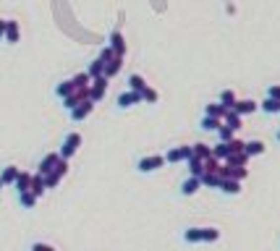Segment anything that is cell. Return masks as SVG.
<instances>
[{"label": "cell", "mask_w": 280, "mask_h": 251, "mask_svg": "<svg viewBox=\"0 0 280 251\" xmlns=\"http://www.w3.org/2000/svg\"><path fill=\"white\" fill-rule=\"evenodd\" d=\"M81 147V134H76V131H71L66 139H63V144H60V157L63 160H71L73 154H76V150Z\"/></svg>", "instance_id": "1"}, {"label": "cell", "mask_w": 280, "mask_h": 251, "mask_svg": "<svg viewBox=\"0 0 280 251\" xmlns=\"http://www.w3.org/2000/svg\"><path fill=\"white\" fill-rule=\"evenodd\" d=\"M165 165V154H152V157H142V160L136 162V170L139 173H155L160 170Z\"/></svg>", "instance_id": "2"}, {"label": "cell", "mask_w": 280, "mask_h": 251, "mask_svg": "<svg viewBox=\"0 0 280 251\" xmlns=\"http://www.w3.org/2000/svg\"><path fill=\"white\" fill-rule=\"evenodd\" d=\"M108 76H97V79H92L89 84V100L92 102H100L102 97H105V89H108Z\"/></svg>", "instance_id": "3"}, {"label": "cell", "mask_w": 280, "mask_h": 251, "mask_svg": "<svg viewBox=\"0 0 280 251\" xmlns=\"http://www.w3.org/2000/svg\"><path fill=\"white\" fill-rule=\"evenodd\" d=\"M139 102H144L142 100V92H123V95H118V100H115V105L120 107V110H128V107H134V105H139Z\"/></svg>", "instance_id": "4"}, {"label": "cell", "mask_w": 280, "mask_h": 251, "mask_svg": "<svg viewBox=\"0 0 280 251\" xmlns=\"http://www.w3.org/2000/svg\"><path fill=\"white\" fill-rule=\"evenodd\" d=\"M92 110H95V102H92V100H81L73 110H68V113H71V120H76V123H79V120L92 115Z\"/></svg>", "instance_id": "5"}, {"label": "cell", "mask_w": 280, "mask_h": 251, "mask_svg": "<svg viewBox=\"0 0 280 251\" xmlns=\"http://www.w3.org/2000/svg\"><path fill=\"white\" fill-rule=\"evenodd\" d=\"M194 154V147H178V150H168L165 152V162H181V160H189Z\"/></svg>", "instance_id": "6"}, {"label": "cell", "mask_w": 280, "mask_h": 251, "mask_svg": "<svg viewBox=\"0 0 280 251\" xmlns=\"http://www.w3.org/2000/svg\"><path fill=\"white\" fill-rule=\"evenodd\" d=\"M58 160H60V154H58V152H50V154H45L42 160H40V167H37V173H40V175H48V173H53V170H55V165H58Z\"/></svg>", "instance_id": "7"}, {"label": "cell", "mask_w": 280, "mask_h": 251, "mask_svg": "<svg viewBox=\"0 0 280 251\" xmlns=\"http://www.w3.org/2000/svg\"><path fill=\"white\" fill-rule=\"evenodd\" d=\"M18 40H21L18 21H13V18H5V42H8V45H16Z\"/></svg>", "instance_id": "8"}, {"label": "cell", "mask_w": 280, "mask_h": 251, "mask_svg": "<svg viewBox=\"0 0 280 251\" xmlns=\"http://www.w3.org/2000/svg\"><path fill=\"white\" fill-rule=\"evenodd\" d=\"M110 48H113V52L115 55H120V58H123V55H126V42H123V34H120L118 29H113V32H110Z\"/></svg>", "instance_id": "9"}, {"label": "cell", "mask_w": 280, "mask_h": 251, "mask_svg": "<svg viewBox=\"0 0 280 251\" xmlns=\"http://www.w3.org/2000/svg\"><path fill=\"white\" fill-rule=\"evenodd\" d=\"M120 68H123V58H120V55H115L113 60L105 63V71H102V76L113 79V76H118V73H120Z\"/></svg>", "instance_id": "10"}, {"label": "cell", "mask_w": 280, "mask_h": 251, "mask_svg": "<svg viewBox=\"0 0 280 251\" xmlns=\"http://www.w3.org/2000/svg\"><path fill=\"white\" fill-rule=\"evenodd\" d=\"M202 189V178H197V175H191V178H186L183 181V186H181V194L183 197H194Z\"/></svg>", "instance_id": "11"}, {"label": "cell", "mask_w": 280, "mask_h": 251, "mask_svg": "<svg viewBox=\"0 0 280 251\" xmlns=\"http://www.w3.org/2000/svg\"><path fill=\"white\" fill-rule=\"evenodd\" d=\"M257 107H259V105H257L254 100H241V102L236 100V105H233L230 110H236V113H238L241 118H244V115H249V113H254Z\"/></svg>", "instance_id": "12"}, {"label": "cell", "mask_w": 280, "mask_h": 251, "mask_svg": "<svg viewBox=\"0 0 280 251\" xmlns=\"http://www.w3.org/2000/svg\"><path fill=\"white\" fill-rule=\"evenodd\" d=\"M265 142H259V139H254V142H244V152L249 157H257V154H265Z\"/></svg>", "instance_id": "13"}, {"label": "cell", "mask_w": 280, "mask_h": 251, "mask_svg": "<svg viewBox=\"0 0 280 251\" xmlns=\"http://www.w3.org/2000/svg\"><path fill=\"white\" fill-rule=\"evenodd\" d=\"M13 186H16L18 194L29 191V189H32V173H18V178L13 181Z\"/></svg>", "instance_id": "14"}, {"label": "cell", "mask_w": 280, "mask_h": 251, "mask_svg": "<svg viewBox=\"0 0 280 251\" xmlns=\"http://www.w3.org/2000/svg\"><path fill=\"white\" fill-rule=\"evenodd\" d=\"M225 113H228V107L225 105H220V102H212V105H207L204 107V115H212V118H225Z\"/></svg>", "instance_id": "15"}, {"label": "cell", "mask_w": 280, "mask_h": 251, "mask_svg": "<svg viewBox=\"0 0 280 251\" xmlns=\"http://www.w3.org/2000/svg\"><path fill=\"white\" fill-rule=\"evenodd\" d=\"M220 191L223 194H238L241 191V181H236V178H223V183H220Z\"/></svg>", "instance_id": "16"}, {"label": "cell", "mask_w": 280, "mask_h": 251, "mask_svg": "<svg viewBox=\"0 0 280 251\" xmlns=\"http://www.w3.org/2000/svg\"><path fill=\"white\" fill-rule=\"evenodd\" d=\"M186 162H189V173H191V175H197V178H202V175H204V160H199V157H194V154H191Z\"/></svg>", "instance_id": "17"}, {"label": "cell", "mask_w": 280, "mask_h": 251, "mask_svg": "<svg viewBox=\"0 0 280 251\" xmlns=\"http://www.w3.org/2000/svg\"><path fill=\"white\" fill-rule=\"evenodd\" d=\"M220 183H223V175H220V173L207 170V173L202 175V186H212V189H220Z\"/></svg>", "instance_id": "18"}, {"label": "cell", "mask_w": 280, "mask_h": 251, "mask_svg": "<svg viewBox=\"0 0 280 251\" xmlns=\"http://www.w3.org/2000/svg\"><path fill=\"white\" fill-rule=\"evenodd\" d=\"M71 92H76V84H73V79H68V81H60L58 87H55V95H58L60 100H63V97H68Z\"/></svg>", "instance_id": "19"}, {"label": "cell", "mask_w": 280, "mask_h": 251, "mask_svg": "<svg viewBox=\"0 0 280 251\" xmlns=\"http://www.w3.org/2000/svg\"><path fill=\"white\" fill-rule=\"evenodd\" d=\"M220 126H223V120H220V118H212V115H204L202 123H199L202 131H218Z\"/></svg>", "instance_id": "20"}, {"label": "cell", "mask_w": 280, "mask_h": 251, "mask_svg": "<svg viewBox=\"0 0 280 251\" xmlns=\"http://www.w3.org/2000/svg\"><path fill=\"white\" fill-rule=\"evenodd\" d=\"M144 87H149V84L144 81L142 73H131V76H128V89L131 92H142Z\"/></svg>", "instance_id": "21"}, {"label": "cell", "mask_w": 280, "mask_h": 251, "mask_svg": "<svg viewBox=\"0 0 280 251\" xmlns=\"http://www.w3.org/2000/svg\"><path fill=\"white\" fill-rule=\"evenodd\" d=\"M16 178H18V167H13V165L3 167V173H0V181H3V186H11Z\"/></svg>", "instance_id": "22"}, {"label": "cell", "mask_w": 280, "mask_h": 251, "mask_svg": "<svg viewBox=\"0 0 280 251\" xmlns=\"http://www.w3.org/2000/svg\"><path fill=\"white\" fill-rule=\"evenodd\" d=\"M37 194H32V191H24V194H18V204H21L24 209H34V204H37Z\"/></svg>", "instance_id": "23"}, {"label": "cell", "mask_w": 280, "mask_h": 251, "mask_svg": "<svg viewBox=\"0 0 280 251\" xmlns=\"http://www.w3.org/2000/svg\"><path fill=\"white\" fill-rule=\"evenodd\" d=\"M102 71H105V60H100V58H95L87 66V73H89V79H97V76H102Z\"/></svg>", "instance_id": "24"}, {"label": "cell", "mask_w": 280, "mask_h": 251, "mask_svg": "<svg viewBox=\"0 0 280 251\" xmlns=\"http://www.w3.org/2000/svg\"><path fill=\"white\" fill-rule=\"evenodd\" d=\"M29 191L37 194V197H42V194L48 191V189H45V175H40V173L32 175V189H29Z\"/></svg>", "instance_id": "25"}, {"label": "cell", "mask_w": 280, "mask_h": 251, "mask_svg": "<svg viewBox=\"0 0 280 251\" xmlns=\"http://www.w3.org/2000/svg\"><path fill=\"white\" fill-rule=\"evenodd\" d=\"M183 241L186 244H199L202 241V228H186L183 230Z\"/></svg>", "instance_id": "26"}, {"label": "cell", "mask_w": 280, "mask_h": 251, "mask_svg": "<svg viewBox=\"0 0 280 251\" xmlns=\"http://www.w3.org/2000/svg\"><path fill=\"white\" fill-rule=\"evenodd\" d=\"M212 157H218V160H228V157H230V144L228 142H220L212 150Z\"/></svg>", "instance_id": "27"}, {"label": "cell", "mask_w": 280, "mask_h": 251, "mask_svg": "<svg viewBox=\"0 0 280 251\" xmlns=\"http://www.w3.org/2000/svg\"><path fill=\"white\" fill-rule=\"evenodd\" d=\"M223 120H225V126H230L233 131H238V128H241V115L236 113V110H228V113H225V118H223Z\"/></svg>", "instance_id": "28"}, {"label": "cell", "mask_w": 280, "mask_h": 251, "mask_svg": "<svg viewBox=\"0 0 280 251\" xmlns=\"http://www.w3.org/2000/svg\"><path fill=\"white\" fill-rule=\"evenodd\" d=\"M220 105H225L230 110L233 105H236V92H233V89H223L220 92Z\"/></svg>", "instance_id": "29"}, {"label": "cell", "mask_w": 280, "mask_h": 251, "mask_svg": "<svg viewBox=\"0 0 280 251\" xmlns=\"http://www.w3.org/2000/svg\"><path fill=\"white\" fill-rule=\"evenodd\" d=\"M265 110V113H270V115H275V113H280V100H273V97H267L262 105H259Z\"/></svg>", "instance_id": "30"}, {"label": "cell", "mask_w": 280, "mask_h": 251, "mask_svg": "<svg viewBox=\"0 0 280 251\" xmlns=\"http://www.w3.org/2000/svg\"><path fill=\"white\" fill-rule=\"evenodd\" d=\"M246 162H249V154L246 152H236V154L228 157V165H236V167H244Z\"/></svg>", "instance_id": "31"}, {"label": "cell", "mask_w": 280, "mask_h": 251, "mask_svg": "<svg viewBox=\"0 0 280 251\" xmlns=\"http://www.w3.org/2000/svg\"><path fill=\"white\" fill-rule=\"evenodd\" d=\"M60 178H63V175H60L58 170H53V173H48V175H45V189H55V186L60 183Z\"/></svg>", "instance_id": "32"}, {"label": "cell", "mask_w": 280, "mask_h": 251, "mask_svg": "<svg viewBox=\"0 0 280 251\" xmlns=\"http://www.w3.org/2000/svg\"><path fill=\"white\" fill-rule=\"evenodd\" d=\"M194 157H199V160H207V157H212V150L207 144H194Z\"/></svg>", "instance_id": "33"}, {"label": "cell", "mask_w": 280, "mask_h": 251, "mask_svg": "<svg viewBox=\"0 0 280 251\" xmlns=\"http://www.w3.org/2000/svg\"><path fill=\"white\" fill-rule=\"evenodd\" d=\"M220 238V230L218 228H202V241H207V244H212V241Z\"/></svg>", "instance_id": "34"}, {"label": "cell", "mask_w": 280, "mask_h": 251, "mask_svg": "<svg viewBox=\"0 0 280 251\" xmlns=\"http://www.w3.org/2000/svg\"><path fill=\"white\" fill-rule=\"evenodd\" d=\"M218 136H220V142H230V139L236 136V131H233L230 126H220L218 128Z\"/></svg>", "instance_id": "35"}, {"label": "cell", "mask_w": 280, "mask_h": 251, "mask_svg": "<svg viewBox=\"0 0 280 251\" xmlns=\"http://www.w3.org/2000/svg\"><path fill=\"white\" fill-rule=\"evenodd\" d=\"M142 100H144V102H157V92H155L152 87H144V89H142Z\"/></svg>", "instance_id": "36"}, {"label": "cell", "mask_w": 280, "mask_h": 251, "mask_svg": "<svg viewBox=\"0 0 280 251\" xmlns=\"http://www.w3.org/2000/svg\"><path fill=\"white\" fill-rule=\"evenodd\" d=\"M113 58H115L113 48H110V45H105V48L100 50V60H105V63H108V60H113Z\"/></svg>", "instance_id": "37"}, {"label": "cell", "mask_w": 280, "mask_h": 251, "mask_svg": "<svg viewBox=\"0 0 280 251\" xmlns=\"http://www.w3.org/2000/svg\"><path fill=\"white\" fill-rule=\"evenodd\" d=\"M87 81H92V79H89V73H87V71H84V73H79V76H76V79H73V84H76V89H79V87H89V84H87Z\"/></svg>", "instance_id": "38"}, {"label": "cell", "mask_w": 280, "mask_h": 251, "mask_svg": "<svg viewBox=\"0 0 280 251\" xmlns=\"http://www.w3.org/2000/svg\"><path fill=\"white\" fill-rule=\"evenodd\" d=\"M267 97H273V100H280V87H278V84H275V87H270Z\"/></svg>", "instance_id": "39"}, {"label": "cell", "mask_w": 280, "mask_h": 251, "mask_svg": "<svg viewBox=\"0 0 280 251\" xmlns=\"http://www.w3.org/2000/svg\"><path fill=\"white\" fill-rule=\"evenodd\" d=\"M32 251H55L53 246H48V244H34L32 246Z\"/></svg>", "instance_id": "40"}, {"label": "cell", "mask_w": 280, "mask_h": 251, "mask_svg": "<svg viewBox=\"0 0 280 251\" xmlns=\"http://www.w3.org/2000/svg\"><path fill=\"white\" fill-rule=\"evenodd\" d=\"M5 40V18H0V42Z\"/></svg>", "instance_id": "41"}, {"label": "cell", "mask_w": 280, "mask_h": 251, "mask_svg": "<svg viewBox=\"0 0 280 251\" xmlns=\"http://www.w3.org/2000/svg\"><path fill=\"white\" fill-rule=\"evenodd\" d=\"M275 139H278V142H280V131H278V134H275Z\"/></svg>", "instance_id": "42"}, {"label": "cell", "mask_w": 280, "mask_h": 251, "mask_svg": "<svg viewBox=\"0 0 280 251\" xmlns=\"http://www.w3.org/2000/svg\"><path fill=\"white\" fill-rule=\"evenodd\" d=\"M0 189H3V181H0Z\"/></svg>", "instance_id": "43"}]
</instances>
